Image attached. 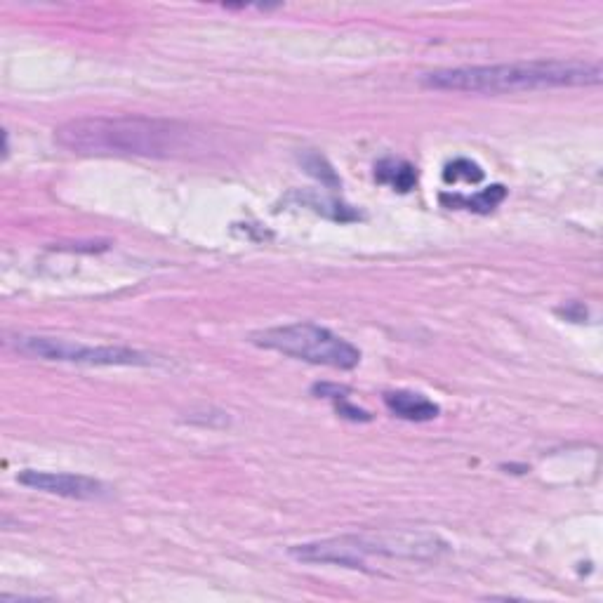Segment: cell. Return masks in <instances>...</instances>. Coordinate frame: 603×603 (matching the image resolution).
I'll return each mask as SVG.
<instances>
[{
	"label": "cell",
	"instance_id": "obj_2",
	"mask_svg": "<svg viewBox=\"0 0 603 603\" xmlns=\"http://www.w3.org/2000/svg\"><path fill=\"white\" fill-rule=\"evenodd\" d=\"M603 78L599 62L587 59H535L490 66H455L422 76L427 90L467 92V95H512L556 88H589Z\"/></svg>",
	"mask_w": 603,
	"mask_h": 603
},
{
	"label": "cell",
	"instance_id": "obj_7",
	"mask_svg": "<svg viewBox=\"0 0 603 603\" xmlns=\"http://www.w3.org/2000/svg\"><path fill=\"white\" fill-rule=\"evenodd\" d=\"M384 406L389 408V413L408 422H432L441 415L439 403L427 399L424 394L417 392H387L384 394Z\"/></svg>",
	"mask_w": 603,
	"mask_h": 603
},
{
	"label": "cell",
	"instance_id": "obj_11",
	"mask_svg": "<svg viewBox=\"0 0 603 603\" xmlns=\"http://www.w3.org/2000/svg\"><path fill=\"white\" fill-rule=\"evenodd\" d=\"M443 180L448 184H455V182L476 184L483 180V170L479 163L469 161V158H455V161L448 163L446 170H443Z\"/></svg>",
	"mask_w": 603,
	"mask_h": 603
},
{
	"label": "cell",
	"instance_id": "obj_8",
	"mask_svg": "<svg viewBox=\"0 0 603 603\" xmlns=\"http://www.w3.org/2000/svg\"><path fill=\"white\" fill-rule=\"evenodd\" d=\"M507 198V189L502 184H493V187L479 191L474 196H462V194H443L441 203L448 205V208H457V210H469V212H479V215H488L493 212L498 205Z\"/></svg>",
	"mask_w": 603,
	"mask_h": 603
},
{
	"label": "cell",
	"instance_id": "obj_13",
	"mask_svg": "<svg viewBox=\"0 0 603 603\" xmlns=\"http://www.w3.org/2000/svg\"><path fill=\"white\" fill-rule=\"evenodd\" d=\"M337 413H340L342 417H347V420H354V422H368L370 420V413H366V410L351 406V403L347 401V396L344 399H337Z\"/></svg>",
	"mask_w": 603,
	"mask_h": 603
},
{
	"label": "cell",
	"instance_id": "obj_10",
	"mask_svg": "<svg viewBox=\"0 0 603 603\" xmlns=\"http://www.w3.org/2000/svg\"><path fill=\"white\" fill-rule=\"evenodd\" d=\"M300 163L311 177H316V180L323 184V187L337 189L342 184L340 177H337V172L333 170V165H330L321 154H316V151H304L300 156Z\"/></svg>",
	"mask_w": 603,
	"mask_h": 603
},
{
	"label": "cell",
	"instance_id": "obj_3",
	"mask_svg": "<svg viewBox=\"0 0 603 603\" xmlns=\"http://www.w3.org/2000/svg\"><path fill=\"white\" fill-rule=\"evenodd\" d=\"M448 552L441 538L429 533H368L342 535V538L304 542L290 547V556L304 563H335V566L366 571L370 556H389V559L436 561Z\"/></svg>",
	"mask_w": 603,
	"mask_h": 603
},
{
	"label": "cell",
	"instance_id": "obj_14",
	"mask_svg": "<svg viewBox=\"0 0 603 603\" xmlns=\"http://www.w3.org/2000/svg\"><path fill=\"white\" fill-rule=\"evenodd\" d=\"M559 314H563L566 318H573V321H582V318H585V307H582V304H578L575 302L573 307H563V309H559Z\"/></svg>",
	"mask_w": 603,
	"mask_h": 603
},
{
	"label": "cell",
	"instance_id": "obj_6",
	"mask_svg": "<svg viewBox=\"0 0 603 603\" xmlns=\"http://www.w3.org/2000/svg\"><path fill=\"white\" fill-rule=\"evenodd\" d=\"M17 481L26 488L41 490L48 495H59L69 500H102L109 495V488L102 481L83 474L66 472H41V469H24Z\"/></svg>",
	"mask_w": 603,
	"mask_h": 603
},
{
	"label": "cell",
	"instance_id": "obj_5",
	"mask_svg": "<svg viewBox=\"0 0 603 603\" xmlns=\"http://www.w3.org/2000/svg\"><path fill=\"white\" fill-rule=\"evenodd\" d=\"M5 344L31 359L78 363V366H151L154 363V356L130 347H92V344L45 335H8Z\"/></svg>",
	"mask_w": 603,
	"mask_h": 603
},
{
	"label": "cell",
	"instance_id": "obj_1",
	"mask_svg": "<svg viewBox=\"0 0 603 603\" xmlns=\"http://www.w3.org/2000/svg\"><path fill=\"white\" fill-rule=\"evenodd\" d=\"M59 147L81 156L177 158L203 149L194 125L154 116H83L55 130Z\"/></svg>",
	"mask_w": 603,
	"mask_h": 603
},
{
	"label": "cell",
	"instance_id": "obj_4",
	"mask_svg": "<svg viewBox=\"0 0 603 603\" xmlns=\"http://www.w3.org/2000/svg\"><path fill=\"white\" fill-rule=\"evenodd\" d=\"M250 342L314 366L351 370L361 363V351L354 344L311 321L257 330L250 335Z\"/></svg>",
	"mask_w": 603,
	"mask_h": 603
},
{
	"label": "cell",
	"instance_id": "obj_9",
	"mask_svg": "<svg viewBox=\"0 0 603 603\" xmlns=\"http://www.w3.org/2000/svg\"><path fill=\"white\" fill-rule=\"evenodd\" d=\"M375 177L377 182L387 184V187L401 191V194H408L417 184V168L413 163L403 161V158H382L375 165Z\"/></svg>",
	"mask_w": 603,
	"mask_h": 603
},
{
	"label": "cell",
	"instance_id": "obj_12",
	"mask_svg": "<svg viewBox=\"0 0 603 603\" xmlns=\"http://www.w3.org/2000/svg\"><path fill=\"white\" fill-rule=\"evenodd\" d=\"M302 203H307L309 208H314L316 212H323L326 217H333V220L337 222H349V220H356L359 217V212L351 210L349 205H344L340 201H328V198H318V196H304L300 198Z\"/></svg>",
	"mask_w": 603,
	"mask_h": 603
}]
</instances>
